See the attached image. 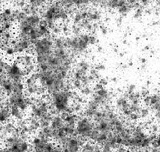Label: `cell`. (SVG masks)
<instances>
[{
	"label": "cell",
	"instance_id": "cell-1",
	"mask_svg": "<svg viewBox=\"0 0 160 152\" xmlns=\"http://www.w3.org/2000/svg\"><path fill=\"white\" fill-rule=\"evenodd\" d=\"M148 93L143 89H139L136 85H129L122 92L113 99V107L116 112L127 122L136 123L147 121L151 117V113L143 105V97Z\"/></svg>",
	"mask_w": 160,
	"mask_h": 152
},
{
	"label": "cell",
	"instance_id": "cell-2",
	"mask_svg": "<svg viewBox=\"0 0 160 152\" xmlns=\"http://www.w3.org/2000/svg\"><path fill=\"white\" fill-rule=\"evenodd\" d=\"M100 73L96 66L86 57L77 58L74 62L69 76V82L71 87L76 92L87 99L92 94L94 86L100 82Z\"/></svg>",
	"mask_w": 160,
	"mask_h": 152
},
{
	"label": "cell",
	"instance_id": "cell-3",
	"mask_svg": "<svg viewBox=\"0 0 160 152\" xmlns=\"http://www.w3.org/2000/svg\"><path fill=\"white\" fill-rule=\"evenodd\" d=\"M154 134L150 130L148 123L128 122L127 127L120 139V144L125 146L129 151L149 150L153 142Z\"/></svg>",
	"mask_w": 160,
	"mask_h": 152
},
{
	"label": "cell",
	"instance_id": "cell-4",
	"mask_svg": "<svg viewBox=\"0 0 160 152\" xmlns=\"http://www.w3.org/2000/svg\"><path fill=\"white\" fill-rule=\"evenodd\" d=\"M50 106L54 113L66 114V113H77L80 114L85 99L81 97L72 87H68L57 92L47 95Z\"/></svg>",
	"mask_w": 160,
	"mask_h": 152
},
{
	"label": "cell",
	"instance_id": "cell-5",
	"mask_svg": "<svg viewBox=\"0 0 160 152\" xmlns=\"http://www.w3.org/2000/svg\"><path fill=\"white\" fill-rule=\"evenodd\" d=\"M41 16L53 34H62L69 25L71 12L56 0H51L43 9Z\"/></svg>",
	"mask_w": 160,
	"mask_h": 152
},
{
	"label": "cell",
	"instance_id": "cell-6",
	"mask_svg": "<svg viewBox=\"0 0 160 152\" xmlns=\"http://www.w3.org/2000/svg\"><path fill=\"white\" fill-rule=\"evenodd\" d=\"M63 34L68 49L76 58L86 56L98 42V37L95 31L66 30Z\"/></svg>",
	"mask_w": 160,
	"mask_h": 152
},
{
	"label": "cell",
	"instance_id": "cell-7",
	"mask_svg": "<svg viewBox=\"0 0 160 152\" xmlns=\"http://www.w3.org/2000/svg\"><path fill=\"white\" fill-rule=\"evenodd\" d=\"M25 91L31 98L42 97L47 95V89L41 73L37 70L29 73L24 79Z\"/></svg>",
	"mask_w": 160,
	"mask_h": 152
},
{
	"label": "cell",
	"instance_id": "cell-8",
	"mask_svg": "<svg viewBox=\"0 0 160 152\" xmlns=\"http://www.w3.org/2000/svg\"><path fill=\"white\" fill-rule=\"evenodd\" d=\"M20 136V129L14 120L0 124V143L3 147H10Z\"/></svg>",
	"mask_w": 160,
	"mask_h": 152
},
{
	"label": "cell",
	"instance_id": "cell-9",
	"mask_svg": "<svg viewBox=\"0 0 160 152\" xmlns=\"http://www.w3.org/2000/svg\"><path fill=\"white\" fill-rule=\"evenodd\" d=\"M95 130V123L94 121L84 116L82 114H79L78 120L75 125V135L81 138L83 141L91 140V137Z\"/></svg>",
	"mask_w": 160,
	"mask_h": 152
},
{
	"label": "cell",
	"instance_id": "cell-10",
	"mask_svg": "<svg viewBox=\"0 0 160 152\" xmlns=\"http://www.w3.org/2000/svg\"><path fill=\"white\" fill-rule=\"evenodd\" d=\"M6 77L12 81H24L27 74L15 59L10 60L6 68Z\"/></svg>",
	"mask_w": 160,
	"mask_h": 152
},
{
	"label": "cell",
	"instance_id": "cell-11",
	"mask_svg": "<svg viewBox=\"0 0 160 152\" xmlns=\"http://www.w3.org/2000/svg\"><path fill=\"white\" fill-rule=\"evenodd\" d=\"M10 44H11V46L13 47V49L15 50V52H16L17 56H18V55H21L24 53L31 52L33 43L30 41L28 38L15 35L14 39L12 40V42Z\"/></svg>",
	"mask_w": 160,
	"mask_h": 152
},
{
	"label": "cell",
	"instance_id": "cell-12",
	"mask_svg": "<svg viewBox=\"0 0 160 152\" xmlns=\"http://www.w3.org/2000/svg\"><path fill=\"white\" fill-rule=\"evenodd\" d=\"M15 60L20 64V66L23 68L27 75L36 70V63H35V58L31 52H27L15 58Z\"/></svg>",
	"mask_w": 160,
	"mask_h": 152
},
{
	"label": "cell",
	"instance_id": "cell-13",
	"mask_svg": "<svg viewBox=\"0 0 160 152\" xmlns=\"http://www.w3.org/2000/svg\"><path fill=\"white\" fill-rule=\"evenodd\" d=\"M83 142L84 141L80 137H78L77 135H72V136H68L59 145L61 146L63 152H80L81 151Z\"/></svg>",
	"mask_w": 160,
	"mask_h": 152
},
{
	"label": "cell",
	"instance_id": "cell-14",
	"mask_svg": "<svg viewBox=\"0 0 160 152\" xmlns=\"http://www.w3.org/2000/svg\"><path fill=\"white\" fill-rule=\"evenodd\" d=\"M2 152H30L31 150V142L30 138H25L19 136L17 140L10 147L1 148Z\"/></svg>",
	"mask_w": 160,
	"mask_h": 152
},
{
	"label": "cell",
	"instance_id": "cell-15",
	"mask_svg": "<svg viewBox=\"0 0 160 152\" xmlns=\"http://www.w3.org/2000/svg\"><path fill=\"white\" fill-rule=\"evenodd\" d=\"M51 0H26L27 5L23 9L27 14L29 13H41L43 9Z\"/></svg>",
	"mask_w": 160,
	"mask_h": 152
},
{
	"label": "cell",
	"instance_id": "cell-16",
	"mask_svg": "<svg viewBox=\"0 0 160 152\" xmlns=\"http://www.w3.org/2000/svg\"><path fill=\"white\" fill-rule=\"evenodd\" d=\"M7 107L9 108L10 115H11V119L14 120L15 122H18V121L23 120L27 116V113L24 112L22 109H20L16 105L7 106Z\"/></svg>",
	"mask_w": 160,
	"mask_h": 152
},
{
	"label": "cell",
	"instance_id": "cell-17",
	"mask_svg": "<svg viewBox=\"0 0 160 152\" xmlns=\"http://www.w3.org/2000/svg\"><path fill=\"white\" fill-rule=\"evenodd\" d=\"M102 152H130L125 146L118 143H104L101 145Z\"/></svg>",
	"mask_w": 160,
	"mask_h": 152
},
{
	"label": "cell",
	"instance_id": "cell-18",
	"mask_svg": "<svg viewBox=\"0 0 160 152\" xmlns=\"http://www.w3.org/2000/svg\"><path fill=\"white\" fill-rule=\"evenodd\" d=\"M80 152H102L101 145L91 140L84 141Z\"/></svg>",
	"mask_w": 160,
	"mask_h": 152
},
{
	"label": "cell",
	"instance_id": "cell-19",
	"mask_svg": "<svg viewBox=\"0 0 160 152\" xmlns=\"http://www.w3.org/2000/svg\"><path fill=\"white\" fill-rule=\"evenodd\" d=\"M9 120H11V115H10L9 108L6 105L0 106V124L7 122Z\"/></svg>",
	"mask_w": 160,
	"mask_h": 152
},
{
	"label": "cell",
	"instance_id": "cell-20",
	"mask_svg": "<svg viewBox=\"0 0 160 152\" xmlns=\"http://www.w3.org/2000/svg\"><path fill=\"white\" fill-rule=\"evenodd\" d=\"M3 90H4V92L7 94V96L12 92V90H13V81L12 80H10L8 78H6L4 80V82L1 84V86H0Z\"/></svg>",
	"mask_w": 160,
	"mask_h": 152
},
{
	"label": "cell",
	"instance_id": "cell-21",
	"mask_svg": "<svg viewBox=\"0 0 160 152\" xmlns=\"http://www.w3.org/2000/svg\"><path fill=\"white\" fill-rule=\"evenodd\" d=\"M10 60L5 58L2 54H0V73H5L6 72V68L8 66Z\"/></svg>",
	"mask_w": 160,
	"mask_h": 152
},
{
	"label": "cell",
	"instance_id": "cell-22",
	"mask_svg": "<svg viewBox=\"0 0 160 152\" xmlns=\"http://www.w3.org/2000/svg\"><path fill=\"white\" fill-rule=\"evenodd\" d=\"M6 101H7V94L4 92V90L1 87H0V106L6 105Z\"/></svg>",
	"mask_w": 160,
	"mask_h": 152
},
{
	"label": "cell",
	"instance_id": "cell-23",
	"mask_svg": "<svg viewBox=\"0 0 160 152\" xmlns=\"http://www.w3.org/2000/svg\"><path fill=\"white\" fill-rule=\"evenodd\" d=\"M4 46H5V42H4V40L2 38L1 32H0V53H1V51H2V49H3Z\"/></svg>",
	"mask_w": 160,
	"mask_h": 152
},
{
	"label": "cell",
	"instance_id": "cell-24",
	"mask_svg": "<svg viewBox=\"0 0 160 152\" xmlns=\"http://www.w3.org/2000/svg\"><path fill=\"white\" fill-rule=\"evenodd\" d=\"M6 74L5 73H0V86H1V84L4 82V80L6 79Z\"/></svg>",
	"mask_w": 160,
	"mask_h": 152
},
{
	"label": "cell",
	"instance_id": "cell-25",
	"mask_svg": "<svg viewBox=\"0 0 160 152\" xmlns=\"http://www.w3.org/2000/svg\"><path fill=\"white\" fill-rule=\"evenodd\" d=\"M2 26H3V19L1 17V14H0V32L2 31Z\"/></svg>",
	"mask_w": 160,
	"mask_h": 152
},
{
	"label": "cell",
	"instance_id": "cell-26",
	"mask_svg": "<svg viewBox=\"0 0 160 152\" xmlns=\"http://www.w3.org/2000/svg\"><path fill=\"white\" fill-rule=\"evenodd\" d=\"M130 152H149L147 150H134V151H130Z\"/></svg>",
	"mask_w": 160,
	"mask_h": 152
},
{
	"label": "cell",
	"instance_id": "cell-27",
	"mask_svg": "<svg viewBox=\"0 0 160 152\" xmlns=\"http://www.w3.org/2000/svg\"><path fill=\"white\" fill-rule=\"evenodd\" d=\"M159 23H160V16H159Z\"/></svg>",
	"mask_w": 160,
	"mask_h": 152
}]
</instances>
